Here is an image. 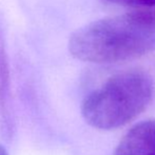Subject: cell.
I'll use <instances>...</instances> for the list:
<instances>
[{"label":"cell","mask_w":155,"mask_h":155,"mask_svg":"<svg viewBox=\"0 0 155 155\" xmlns=\"http://www.w3.org/2000/svg\"><path fill=\"white\" fill-rule=\"evenodd\" d=\"M69 51L77 59L114 63L155 51V8L134 10L106 17L76 30Z\"/></svg>","instance_id":"obj_1"},{"label":"cell","mask_w":155,"mask_h":155,"mask_svg":"<svg viewBox=\"0 0 155 155\" xmlns=\"http://www.w3.org/2000/svg\"><path fill=\"white\" fill-rule=\"evenodd\" d=\"M152 96L153 81L146 72H121L87 96L81 104V114L94 128L115 130L138 116Z\"/></svg>","instance_id":"obj_2"},{"label":"cell","mask_w":155,"mask_h":155,"mask_svg":"<svg viewBox=\"0 0 155 155\" xmlns=\"http://www.w3.org/2000/svg\"><path fill=\"white\" fill-rule=\"evenodd\" d=\"M115 155H155V120L140 121L124 134Z\"/></svg>","instance_id":"obj_3"},{"label":"cell","mask_w":155,"mask_h":155,"mask_svg":"<svg viewBox=\"0 0 155 155\" xmlns=\"http://www.w3.org/2000/svg\"><path fill=\"white\" fill-rule=\"evenodd\" d=\"M109 3L134 8L136 10L155 8V0H104Z\"/></svg>","instance_id":"obj_4"},{"label":"cell","mask_w":155,"mask_h":155,"mask_svg":"<svg viewBox=\"0 0 155 155\" xmlns=\"http://www.w3.org/2000/svg\"><path fill=\"white\" fill-rule=\"evenodd\" d=\"M0 155H8V153L6 152V150L0 145Z\"/></svg>","instance_id":"obj_5"}]
</instances>
